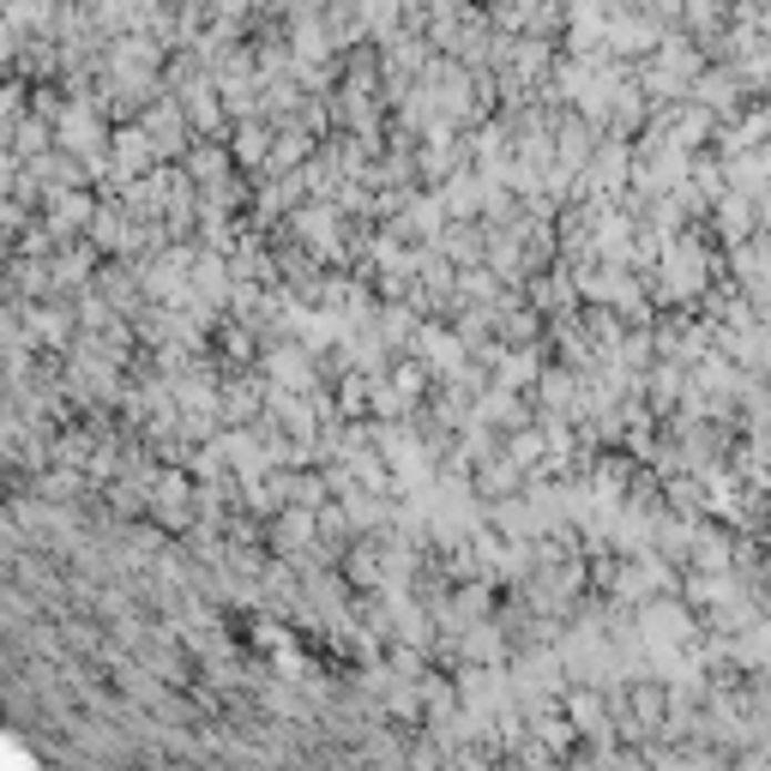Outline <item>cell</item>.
I'll return each mask as SVG.
<instances>
[{"label": "cell", "instance_id": "6da1fadb", "mask_svg": "<svg viewBox=\"0 0 771 771\" xmlns=\"http://www.w3.org/2000/svg\"><path fill=\"white\" fill-rule=\"evenodd\" d=\"M12 139H19V145H12L19 158H37V151H43V121H19V133H12Z\"/></svg>", "mask_w": 771, "mask_h": 771}]
</instances>
